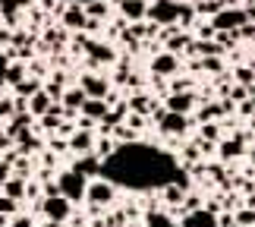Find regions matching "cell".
Here are the masks:
<instances>
[{"label":"cell","mask_w":255,"mask_h":227,"mask_svg":"<svg viewBox=\"0 0 255 227\" xmlns=\"http://www.w3.org/2000/svg\"><path fill=\"white\" fill-rule=\"evenodd\" d=\"M57 186H60V196H66L73 205L85 199V190H88V177H82L79 171H63L60 177H57Z\"/></svg>","instance_id":"6da1fadb"},{"label":"cell","mask_w":255,"mask_h":227,"mask_svg":"<svg viewBox=\"0 0 255 227\" xmlns=\"http://www.w3.org/2000/svg\"><path fill=\"white\" fill-rule=\"evenodd\" d=\"M145 19L154 22V25H176V19H180V3H176V0H151Z\"/></svg>","instance_id":"7a4b0ae2"},{"label":"cell","mask_w":255,"mask_h":227,"mask_svg":"<svg viewBox=\"0 0 255 227\" xmlns=\"http://www.w3.org/2000/svg\"><path fill=\"white\" fill-rule=\"evenodd\" d=\"M117 199V183L107 180V177H95L88 180V190H85V202H95V205H111Z\"/></svg>","instance_id":"3957f363"},{"label":"cell","mask_w":255,"mask_h":227,"mask_svg":"<svg viewBox=\"0 0 255 227\" xmlns=\"http://www.w3.org/2000/svg\"><path fill=\"white\" fill-rule=\"evenodd\" d=\"M41 212L47 215V221H70V215H73V202L66 199V196H44L41 199Z\"/></svg>","instance_id":"277c9868"},{"label":"cell","mask_w":255,"mask_h":227,"mask_svg":"<svg viewBox=\"0 0 255 227\" xmlns=\"http://www.w3.org/2000/svg\"><path fill=\"white\" fill-rule=\"evenodd\" d=\"M243 22H249V19H246V9H243V6H224V9H218V13L211 16V25L218 28V32L240 28Z\"/></svg>","instance_id":"5b68a950"},{"label":"cell","mask_w":255,"mask_h":227,"mask_svg":"<svg viewBox=\"0 0 255 227\" xmlns=\"http://www.w3.org/2000/svg\"><path fill=\"white\" fill-rule=\"evenodd\" d=\"M183 70V63H180V57L170 54V51H158L151 57V76H164V79H170Z\"/></svg>","instance_id":"8992f818"},{"label":"cell","mask_w":255,"mask_h":227,"mask_svg":"<svg viewBox=\"0 0 255 227\" xmlns=\"http://www.w3.org/2000/svg\"><path fill=\"white\" fill-rule=\"evenodd\" d=\"M85 22H88L85 3H63V13H60V25L63 28H70V32H85Z\"/></svg>","instance_id":"52a82bcc"},{"label":"cell","mask_w":255,"mask_h":227,"mask_svg":"<svg viewBox=\"0 0 255 227\" xmlns=\"http://www.w3.org/2000/svg\"><path fill=\"white\" fill-rule=\"evenodd\" d=\"M79 85H82V92L88 95V98H104L107 92H111V82H107V76H98V73H85L82 79H79Z\"/></svg>","instance_id":"ba28073f"},{"label":"cell","mask_w":255,"mask_h":227,"mask_svg":"<svg viewBox=\"0 0 255 227\" xmlns=\"http://www.w3.org/2000/svg\"><path fill=\"white\" fill-rule=\"evenodd\" d=\"M195 104H199V98H195V92H170L167 95V111L173 114H192L195 111Z\"/></svg>","instance_id":"9c48e42d"},{"label":"cell","mask_w":255,"mask_h":227,"mask_svg":"<svg viewBox=\"0 0 255 227\" xmlns=\"http://www.w3.org/2000/svg\"><path fill=\"white\" fill-rule=\"evenodd\" d=\"M246 149H249V142L243 139L240 133L233 136V139H224V142H218V155H221V161H237V158H243V155H246Z\"/></svg>","instance_id":"30bf717a"},{"label":"cell","mask_w":255,"mask_h":227,"mask_svg":"<svg viewBox=\"0 0 255 227\" xmlns=\"http://www.w3.org/2000/svg\"><path fill=\"white\" fill-rule=\"evenodd\" d=\"M117 9L126 22H142L148 13V0H117Z\"/></svg>","instance_id":"8fae6325"},{"label":"cell","mask_w":255,"mask_h":227,"mask_svg":"<svg viewBox=\"0 0 255 227\" xmlns=\"http://www.w3.org/2000/svg\"><path fill=\"white\" fill-rule=\"evenodd\" d=\"M73 171H79L82 177H88V180H95V177H101L104 171V161L98 158L95 152H88V155H79V161L73 164Z\"/></svg>","instance_id":"7c38bea8"},{"label":"cell","mask_w":255,"mask_h":227,"mask_svg":"<svg viewBox=\"0 0 255 227\" xmlns=\"http://www.w3.org/2000/svg\"><path fill=\"white\" fill-rule=\"evenodd\" d=\"M180 227H218V218H214V212H208L202 205V209H195V212H186L180 218Z\"/></svg>","instance_id":"4fadbf2b"},{"label":"cell","mask_w":255,"mask_h":227,"mask_svg":"<svg viewBox=\"0 0 255 227\" xmlns=\"http://www.w3.org/2000/svg\"><path fill=\"white\" fill-rule=\"evenodd\" d=\"M95 139H98V136H95L92 130H76V133L70 136V152H76V155L95 152Z\"/></svg>","instance_id":"5bb4252c"},{"label":"cell","mask_w":255,"mask_h":227,"mask_svg":"<svg viewBox=\"0 0 255 227\" xmlns=\"http://www.w3.org/2000/svg\"><path fill=\"white\" fill-rule=\"evenodd\" d=\"M186 193H189V190H186L180 180H173V183H164V186H161V199H164V205H167V209H173V205H183Z\"/></svg>","instance_id":"9a60e30c"},{"label":"cell","mask_w":255,"mask_h":227,"mask_svg":"<svg viewBox=\"0 0 255 227\" xmlns=\"http://www.w3.org/2000/svg\"><path fill=\"white\" fill-rule=\"evenodd\" d=\"M107 111H111V104H107L104 98H85V104H82V111H79V114L92 117L95 123H101L104 117H107Z\"/></svg>","instance_id":"2e32d148"},{"label":"cell","mask_w":255,"mask_h":227,"mask_svg":"<svg viewBox=\"0 0 255 227\" xmlns=\"http://www.w3.org/2000/svg\"><path fill=\"white\" fill-rule=\"evenodd\" d=\"M221 117H227L221 101H202V111L195 114V123H211V120H221Z\"/></svg>","instance_id":"e0dca14e"},{"label":"cell","mask_w":255,"mask_h":227,"mask_svg":"<svg viewBox=\"0 0 255 227\" xmlns=\"http://www.w3.org/2000/svg\"><path fill=\"white\" fill-rule=\"evenodd\" d=\"M25 190H28V183L22 180V177H9V180H3V196H9V199H16V202L25 199Z\"/></svg>","instance_id":"ac0fdd59"},{"label":"cell","mask_w":255,"mask_h":227,"mask_svg":"<svg viewBox=\"0 0 255 227\" xmlns=\"http://www.w3.org/2000/svg\"><path fill=\"white\" fill-rule=\"evenodd\" d=\"M54 101H51V95L44 92V85H41V92H35L32 98H28V111H32L35 117H41V114H47V107H51Z\"/></svg>","instance_id":"d6986e66"},{"label":"cell","mask_w":255,"mask_h":227,"mask_svg":"<svg viewBox=\"0 0 255 227\" xmlns=\"http://www.w3.org/2000/svg\"><path fill=\"white\" fill-rule=\"evenodd\" d=\"M41 85H44V82H41L38 76H25L22 82H16L13 88H16V95H19V98H32L35 92H41Z\"/></svg>","instance_id":"ffe728a7"},{"label":"cell","mask_w":255,"mask_h":227,"mask_svg":"<svg viewBox=\"0 0 255 227\" xmlns=\"http://www.w3.org/2000/svg\"><path fill=\"white\" fill-rule=\"evenodd\" d=\"M85 13L88 19H111V0H92V3H85Z\"/></svg>","instance_id":"44dd1931"},{"label":"cell","mask_w":255,"mask_h":227,"mask_svg":"<svg viewBox=\"0 0 255 227\" xmlns=\"http://www.w3.org/2000/svg\"><path fill=\"white\" fill-rule=\"evenodd\" d=\"M16 142H19V152H22V155H32V152H38V149H41V142H38V139H35V136L28 133V130L16 133Z\"/></svg>","instance_id":"7402d4cb"},{"label":"cell","mask_w":255,"mask_h":227,"mask_svg":"<svg viewBox=\"0 0 255 227\" xmlns=\"http://www.w3.org/2000/svg\"><path fill=\"white\" fill-rule=\"evenodd\" d=\"M114 152H117L114 136H98V139H95V155L101 158V161H104V158H111Z\"/></svg>","instance_id":"603a6c76"},{"label":"cell","mask_w":255,"mask_h":227,"mask_svg":"<svg viewBox=\"0 0 255 227\" xmlns=\"http://www.w3.org/2000/svg\"><path fill=\"white\" fill-rule=\"evenodd\" d=\"M25 76H28V66H25V63H16V60H9V63H6V85L22 82Z\"/></svg>","instance_id":"cb8c5ba5"},{"label":"cell","mask_w":255,"mask_h":227,"mask_svg":"<svg viewBox=\"0 0 255 227\" xmlns=\"http://www.w3.org/2000/svg\"><path fill=\"white\" fill-rule=\"evenodd\" d=\"M233 221H237V227H255V209L240 205V209L233 212Z\"/></svg>","instance_id":"d4e9b609"},{"label":"cell","mask_w":255,"mask_h":227,"mask_svg":"<svg viewBox=\"0 0 255 227\" xmlns=\"http://www.w3.org/2000/svg\"><path fill=\"white\" fill-rule=\"evenodd\" d=\"M233 82H240V85H255V63L237 66V70H233Z\"/></svg>","instance_id":"484cf974"},{"label":"cell","mask_w":255,"mask_h":227,"mask_svg":"<svg viewBox=\"0 0 255 227\" xmlns=\"http://www.w3.org/2000/svg\"><path fill=\"white\" fill-rule=\"evenodd\" d=\"M218 136H221V123H218V120H211V123H202V130H199V139L218 142Z\"/></svg>","instance_id":"4316f807"},{"label":"cell","mask_w":255,"mask_h":227,"mask_svg":"<svg viewBox=\"0 0 255 227\" xmlns=\"http://www.w3.org/2000/svg\"><path fill=\"white\" fill-rule=\"evenodd\" d=\"M202 70L218 76V73L224 70V57H202Z\"/></svg>","instance_id":"83f0119b"},{"label":"cell","mask_w":255,"mask_h":227,"mask_svg":"<svg viewBox=\"0 0 255 227\" xmlns=\"http://www.w3.org/2000/svg\"><path fill=\"white\" fill-rule=\"evenodd\" d=\"M44 92L51 95V101H60L66 88H63V82H57V79H51V82H44Z\"/></svg>","instance_id":"f1b7e54d"},{"label":"cell","mask_w":255,"mask_h":227,"mask_svg":"<svg viewBox=\"0 0 255 227\" xmlns=\"http://www.w3.org/2000/svg\"><path fill=\"white\" fill-rule=\"evenodd\" d=\"M16 114V98H0V120H9Z\"/></svg>","instance_id":"f546056e"},{"label":"cell","mask_w":255,"mask_h":227,"mask_svg":"<svg viewBox=\"0 0 255 227\" xmlns=\"http://www.w3.org/2000/svg\"><path fill=\"white\" fill-rule=\"evenodd\" d=\"M214 32H218V28H214L211 22H199V25H195V38H199V41H208V38H214Z\"/></svg>","instance_id":"4dcf8cb0"},{"label":"cell","mask_w":255,"mask_h":227,"mask_svg":"<svg viewBox=\"0 0 255 227\" xmlns=\"http://www.w3.org/2000/svg\"><path fill=\"white\" fill-rule=\"evenodd\" d=\"M16 212H19V202L9 199V196H0V215L6 218V215H16Z\"/></svg>","instance_id":"1f68e13d"},{"label":"cell","mask_w":255,"mask_h":227,"mask_svg":"<svg viewBox=\"0 0 255 227\" xmlns=\"http://www.w3.org/2000/svg\"><path fill=\"white\" fill-rule=\"evenodd\" d=\"M126 123H129V126H132V130H135V133H139V130H142V126H145V114H135V111H129V114H126Z\"/></svg>","instance_id":"d6a6232c"},{"label":"cell","mask_w":255,"mask_h":227,"mask_svg":"<svg viewBox=\"0 0 255 227\" xmlns=\"http://www.w3.org/2000/svg\"><path fill=\"white\" fill-rule=\"evenodd\" d=\"M240 41H255V22H243L240 25Z\"/></svg>","instance_id":"836d02e7"},{"label":"cell","mask_w":255,"mask_h":227,"mask_svg":"<svg viewBox=\"0 0 255 227\" xmlns=\"http://www.w3.org/2000/svg\"><path fill=\"white\" fill-rule=\"evenodd\" d=\"M214 218H218V227H237V221H233V212H218Z\"/></svg>","instance_id":"e575fe53"},{"label":"cell","mask_w":255,"mask_h":227,"mask_svg":"<svg viewBox=\"0 0 255 227\" xmlns=\"http://www.w3.org/2000/svg\"><path fill=\"white\" fill-rule=\"evenodd\" d=\"M6 63H9V57L0 54V92H3V85H6Z\"/></svg>","instance_id":"d590c367"},{"label":"cell","mask_w":255,"mask_h":227,"mask_svg":"<svg viewBox=\"0 0 255 227\" xmlns=\"http://www.w3.org/2000/svg\"><path fill=\"white\" fill-rule=\"evenodd\" d=\"M47 70H44V60H35L32 66H28V76H38V79H41Z\"/></svg>","instance_id":"8d00e7d4"},{"label":"cell","mask_w":255,"mask_h":227,"mask_svg":"<svg viewBox=\"0 0 255 227\" xmlns=\"http://www.w3.org/2000/svg\"><path fill=\"white\" fill-rule=\"evenodd\" d=\"M6 227H35V224H32V218H28V215H19V218H16V221H9Z\"/></svg>","instance_id":"74e56055"},{"label":"cell","mask_w":255,"mask_h":227,"mask_svg":"<svg viewBox=\"0 0 255 227\" xmlns=\"http://www.w3.org/2000/svg\"><path fill=\"white\" fill-rule=\"evenodd\" d=\"M51 149L54 152H66L70 149V139H60V136H57V139H51Z\"/></svg>","instance_id":"f35d334b"},{"label":"cell","mask_w":255,"mask_h":227,"mask_svg":"<svg viewBox=\"0 0 255 227\" xmlns=\"http://www.w3.org/2000/svg\"><path fill=\"white\" fill-rule=\"evenodd\" d=\"M243 9H246V19H249V22H255V0H246Z\"/></svg>","instance_id":"ab89813d"},{"label":"cell","mask_w":255,"mask_h":227,"mask_svg":"<svg viewBox=\"0 0 255 227\" xmlns=\"http://www.w3.org/2000/svg\"><path fill=\"white\" fill-rule=\"evenodd\" d=\"M246 158L252 161V167H255V149H246Z\"/></svg>","instance_id":"60d3db41"},{"label":"cell","mask_w":255,"mask_h":227,"mask_svg":"<svg viewBox=\"0 0 255 227\" xmlns=\"http://www.w3.org/2000/svg\"><path fill=\"white\" fill-rule=\"evenodd\" d=\"M63 3H92V0H63Z\"/></svg>","instance_id":"b9f144b4"},{"label":"cell","mask_w":255,"mask_h":227,"mask_svg":"<svg viewBox=\"0 0 255 227\" xmlns=\"http://www.w3.org/2000/svg\"><path fill=\"white\" fill-rule=\"evenodd\" d=\"M44 227H63V224H60V221H47Z\"/></svg>","instance_id":"7bdbcfd3"},{"label":"cell","mask_w":255,"mask_h":227,"mask_svg":"<svg viewBox=\"0 0 255 227\" xmlns=\"http://www.w3.org/2000/svg\"><path fill=\"white\" fill-rule=\"evenodd\" d=\"M249 120H252V133H255V114H252V117H249Z\"/></svg>","instance_id":"ee69618b"},{"label":"cell","mask_w":255,"mask_h":227,"mask_svg":"<svg viewBox=\"0 0 255 227\" xmlns=\"http://www.w3.org/2000/svg\"><path fill=\"white\" fill-rule=\"evenodd\" d=\"M148 3H151V0H148Z\"/></svg>","instance_id":"f6af8a7d"}]
</instances>
